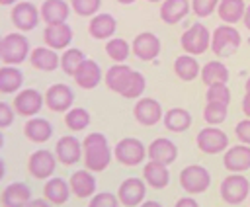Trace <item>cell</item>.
I'll use <instances>...</instances> for the list:
<instances>
[{
	"mask_svg": "<svg viewBox=\"0 0 250 207\" xmlns=\"http://www.w3.org/2000/svg\"><path fill=\"white\" fill-rule=\"evenodd\" d=\"M70 8L64 0H45L41 4V20L49 25V23H62L66 21L68 14H70Z\"/></svg>",
	"mask_w": 250,
	"mask_h": 207,
	"instance_id": "83f0119b",
	"label": "cell"
},
{
	"mask_svg": "<svg viewBox=\"0 0 250 207\" xmlns=\"http://www.w3.org/2000/svg\"><path fill=\"white\" fill-rule=\"evenodd\" d=\"M43 193L49 199V203L62 205V203L68 201L72 189H70V184L66 180H62V178H49L47 184H45V187H43Z\"/></svg>",
	"mask_w": 250,
	"mask_h": 207,
	"instance_id": "f1b7e54d",
	"label": "cell"
},
{
	"mask_svg": "<svg viewBox=\"0 0 250 207\" xmlns=\"http://www.w3.org/2000/svg\"><path fill=\"white\" fill-rule=\"evenodd\" d=\"M64 125L70 131H84L90 125V113L84 107H70L64 115Z\"/></svg>",
	"mask_w": 250,
	"mask_h": 207,
	"instance_id": "8d00e7d4",
	"label": "cell"
},
{
	"mask_svg": "<svg viewBox=\"0 0 250 207\" xmlns=\"http://www.w3.org/2000/svg\"><path fill=\"white\" fill-rule=\"evenodd\" d=\"M133 115H135L137 123H141L145 127H152L164 117L162 105L154 98H139V102L133 107Z\"/></svg>",
	"mask_w": 250,
	"mask_h": 207,
	"instance_id": "9a60e30c",
	"label": "cell"
},
{
	"mask_svg": "<svg viewBox=\"0 0 250 207\" xmlns=\"http://www.w3.org/2000/svg\"><path fill=\"white\" fill-rule=\"evenodd\" d=\"M29 62L37 70L53 72V70H57V66H61V57L57 55V49H51L49 45L47 47H35L29 53Z\"/></svg>",
	"mask_w": 250,
	"mask_h": 207,
	"instance_id": "ffe728a7",
	"label": "cell"
},
{
	"mask_svg": "<svg viewBox=\"0 0 250 207\" xmlns=\"http://www.w3.org/2000/svg\"><path fill=\"white\" fill-rule=\"evenodd\" d=\"M23 84L21 70L16 68V64H4L0 68V92L2 94H16Z\"/></svg>",
	"mask_w": 250,
	"mask_h": 207,
	"instance_id": "1f68e13d",
	"label": "cell"
},
{
	"mask_svg": "<svg viewBox=\"0 0 250 207\" xmlns=\"http://www.w3.org/2000/svg\"><path fill=\"white\" fill-rule=\"evenodd\" d=\"M146 156L150 160H156V162H162V164H172L178 158V146L170 139L158 137L146 146Z\"/></svg>",
	"mask_w": 250,
	"mask_h": 207,
	"instance_id": "d6986e66",
	"label": "cell"
},
{
	"mask_svg": "<svg viewBox=\"0 0 250 207\" xmlns=\"http://www.w3.org/2000/svg\"><path fill=\"white\" fill-rule=\"evenodd\" d=\"M195 145L205 154H219V152L229 148V135L225 131H221L219 127L209 125V127H203L197 133Z\"/></svg>",
	"mask_w": 250,
	"mask_h": 207,
	"instance_id": "ba28073f",
	"label": "cell"
},
{
	"mask_svg": "<svg viewBox=\"0 0 250 207\" xmlns=\"http://www.w3.org/2000/svg\"><path fill=\"white\" fill-rule=\"evenodd\" d=\"M131 47H129V43L125 41V39H121V37H113V39H109L107 43H105V53H107V57L109 59H113L115 62H125L127 61V57L131 55Z\"/></svg>",
	"mask_w": 250,
	"mask_h": 207,
	"instance_id": "74e56055",
	"label": "cell"
},
{
	"mask_svg": "<svg viewBox=\"0 0 250 207\" xmlns=\"http://www.w3.org/2000/svg\"><path fill=\"white\" fill-rule=\"evenodd\" d=\"M217 12H219V18L225 21V23H236L244 18V12H246V2L244 0H221L219 6H217Z\"/></svg>",
	"mask_w": 250,
	"mask_h": 207,
	"instance_id": "d6a6232c",
	"label": "cell"
},
{
	"mask_svg": "<svg viewBox=\"0 0 250 207\" xmlns=\"http://www.w3.org/2000/svg\"><path fill=\"white\" fill-rule=\"evenodd\" d=\"M201 80L205 86L215 82H227L229 80V68L221 61H209L201 68Z\"/></svg>",
	"mask_w": 250,
	"mask_h": 207,
	"instance_id": "e575fe53",
	"label": "cell"
},
{
	"mask_svg": "<svg viewBox=\"0 0 250 207\" xmlns=\"http://www.w3.org/2000/svg\"><path fill=\"white\" fill-rule=\"evenodd\" d=\"M162 121H164V127L168 131H172V133H184L191 125V113L188 109H184V107H172V109H168L164 113Z\"/></svg>",
	"mask_w": 250,
	"mask_h": 207,
	"instance_id": "4dcf8cb0",
	"label": "cell"
},
{
	"mask_svg": "<svg viewBox=\"0 0 250 207\" xmlns=\"http://www.w3.org/2000/svg\"><path fill=\"white\" fill-rule=\"evenodd\" d=\"M45 104L55 113L68 111L72 107V104H74V92L66 84H53L45 92Z\"/></svg>",
	"mask_w": 250,
	"mask_h": 207,
	"instance_id": "5bb4252c",
	"label": "cell"
},
{
	"mask_svg": "<svg viewBox=\"0 0 250 207\" xmlns=\"http://www.w3.org/2000/svg\"><path fill=\"white\" fill-rule=\"evenodd\" d=\"M176 205H178V207H186V205H188V207H197L199 203H197L193 197H182V199L176 201Z\"/></svg>",
	"mask_w": 250,
	"mask_h": 207,
	"instance_id": "7dc6e473",
	"label": "cell"
},
{
	"mask_svg": "<svg viewBox=\"0 0 250 207\" xmlns=\"http://www.w3.org/2000/svg\"><path fill=\"white\" fill-rule=\"evenodd\" d=\"M115 2H119V4H133V2H137V0H115Z\"/></svg>",
	"mask_w": 250,
	"mask_h": 207,
	"instance_id": "db71d44e",
	"label": "cell"
},
{
	"mask_svg": "<svg viewBox=\"0 0 250 207\" xmlns=\"http://www.w3.org/2000/svg\"><path fill=\"white\" fill-rule=\"evenodd\" d=\"M234 133H236V137H238L244 145H250V117H246V119L238 121V123H236Z\"/></svg>",
	"mask_w": 250,
	"mask_h": 207,
	"instance_id": "bcb514c9",
	"label": "cell"
},
{
	"mask_svg": "<svg viewBox=\"0 0 250 207\" xmlns=\"http://www.w3.org/2000/svg\"><path fill=\"white\" fill-rule=\"evenodd\" d=\"M57 154H53L51 150H47V148H39V150H35L31 156H29V160H27V170H29V174L33 176V178H37V180H49L51 176H53V172H55V168H57Z\"/></svg>",
	"mask_w": 250,
	"mask_h": 207,
	"instance_id": "30bf717a",
	"label": "cell"
},
{
	"mask_svg": "<svg viewBox=\"0 0 250 207\" xmlns=\"http://www.w3.org/2000/svg\"><path fill=\"white\" fill-rule=\"evenodd\" d=\"M29 41L21 33H8L0 43V59L4 64H21L29 59Z\"/></svg>",
	"mask_w": 250,
	"mask_h": 207,
	"instance_id": "3957f363",
	"label": "cell"
},
{
	"mask_svg": "<svg viewBox=\"0 0 250 207\" xmlns=\"http://www.w3.org/2000/svg\"><path fill=\"white\" fill-rule=\"evenodd\" d=\"M146 182L145 178H127L121 182L119 189H117V197L121 201V205L125 207H135V205H141L145 201V195H146Z\"/></svg>",
	"mask_w": 250,
	"mask_h": 207,
	"instance_id": "8fae6325",
	"label": "cell"
},
{
	"mask_svg": "<svg viewBox=\"0 0 250 207\" xmlns=\"http://www.w3.org/2000/svg\"><path fill=\"white\" fill-rule=\"evenodd\" d=\"M47 201H49L47 197H45V199H31L29 205H47Z\"/></svg>",
	"mask_w": 250,
	"mask_h": 207,
	"instance_id": "f907efd6",
	"label": "cell"
},
{
	"mask_svg": "<svg viewBox=\"0 0 250 207\" xmlns=\"http://www.w3.org/2000/svg\"><path fill=\"white\" fill-rule=\"evenodd\" d=\"M180 45L189 55H203L211 49V31L203 23H191L180 37Z\"/></svg>",
	"mask_w": 250,
	"mask_h": 207,
	"instance_id": "5b68a950",
	"label": "cell"
},
{
	"mask_svg": "<svg viewBox=\"0 0 250 207\" xmlns=\"http://www.w3.org/2000/svg\"><path fill=\"white\" fill-rule=\"evenodd\" d=\"M31 201V189L25 182H12L2 189L0 203L4 207H23Z\"/></svg>",
	"mask_w": 250,
	"mask_h": 207,
	"instance_id": "e0dca14e",
	"label": "cell"
},
{
	"mask_svg": "<svg viewBox=\"0 0 250 207\" xmlns=\"http://www.w3.org/2000/svg\"><path fill=\"white\" fill-rule=\"evenodd\" d=\"M23 135L27 141L41 145L53 137V125L43 117H31L23 125Z\"/></svg>",
	"mask_w": 250,
	"mask_h": 207,
	"instance_id": "d4e9b609",
	"label": "cell"
},
{
	"mask_svg": "<svg viewBox=\"0 0 250 207\" xmlns=\"http://www.w3.org/2000/svg\"><path fill=\"white\" fill-rule=\"evenodd\" d=\"M246 92H250V76H248V80H246Z\"/></svg>",
	"mask_w": 250,
	"mask_h": 207,
	"instance_id": "11a10c76",
	"label": "cell"
},
{
	"mask_svg": "<svg viewBox=\"0 0 250 207\" xmlns=\"http://www.w3.org/2000/svg\"><path fill=\"white\" fill-rule=\"evenodd\" d=\"M84 61H86V57H84V53H82L80 49H66V51L62 53V57H61V68H62L64 74L74 76L76 70H78V66H80Z\"/></svg>",
	"mask_w": 250,
	"mask_h": 207,
	"instance_id": "f35d334b",
	"label": "cell"
},
{
	"mask_svg": "<svg viewBox=\"0 0 250 207\" xmlns=\"http://www.w3.org/2000/svg\"><path fill=\"white\" fill-rule=\"evenodd\" d=\"M121 201L117 195L109 193V191H102V193H94V197L90 199V207H117Z\"/></svg>",
	"mask_w": 250,
	"mask_h": 207,
	"instance_id": "ee69618b",
	"label": "cell"
},
{
	"mask_svg": "<svg viewBox=\"0 0 250 207\" xmlns=\"http://www.w3.org/2000/svg\"><path fill=\"white\" fill-rule=\"evenodd\" d=\"M143 178L145 182L154 187V189H164L170 184V172H168V164L150 160L148 164H145L143 168Z\"/></svg>",
	"mask_w": 250,
	"mask_h": 207,
	"instance_id": "484cf974",
	"label": "cell"
},
{
	"mask_svg": "<svg viewBox=\"0 0 250 207\" xmlns=\"http://www.w3.org/2000/svg\"><path fill=\"white\" fill-rule=\"evenodd\" d=\"M219 191H221V197L225 203L240 205L250 197V182L240 172H230V176H227L221 182Z\"/></svg>",
	"mask_w": 250,
	"mask_h": 207,
	"instance_id": "277c9868",
	"label": "cell"
},
{
	"mask_svg": "<svg viewBox=\"0 0 250 207\" xmlns=\"http://www.w3.org/2000/svg\"><path fill=\"white\" fill-rule=\"evenodd\" d=\"M2 6H12V4H18V0H0Z\"/></svg>",
	"mask_w": 250,
	"mask_h": 207,
	"instance_id": "f5cc1de1",
	"label": "cell"
},
{
	"mask_svg": "<svg viewBox=\"0 0 250 207\" xmlns=\"http://www.w3.org/2000/svg\"><path fill=\"white\" fill-rule=\"evenodd\" d=\"M209 184H211V174L207 168L199 164H189L180 172V186L189 195L203 193L209 187Z\"/></svg>",
	"mask_w": 250,
	"mask_h": 207,
	"instance_id": "52a82bcc",
	"label": "cell"
},
{
	"mask_svg": "<svg viewBox=\"0 0 250 207\" xmlns=\"http://www.w3.org/2000/svg\"><path fill=\"white\" fill-rule=\"evenodd\" d=\"M131 70H133L131 66H127V64H123V62H115V64L105 72V76H104L105 86H107L111 92L119 94L121 88H123V84H125V80L129 78Z\"/></svg>",
	"mask_w": 250,
	"mask_h": 207,
	"instance_id": "836d02e7",
	"label": "cell"
},
{
	"mask_svg": "<svg viewBox=\"0 0 250 207\" xmlns=\"http://www.w3.org/2000/svg\"><path fill=\"white\" fill-rule=\"evenodd\" d=\"M117 29V21L111 14H96L88 23V33L94 39H109Z\"/></svg>",
	"mask_w": 250,
	"mask_h": 207,
	"instance_id": "4316f807",
	"label": "cell"
},
{
	"mask_svg": "<svg viewBox=\"0 0 250 207\" xmlns=\"http://www.w3.org/2000/svg\"><path fill=\"white\" fill-rule=\"evenodd\" d=\"M146 2H162V0H146Z\"/></svg>",
	"mask_w": 250,
	"mask_h": 207,
	"instance_id": "9f6ffc18",
	"label": "cell"
},
{
	"mask_svg": "<svg viewBox=\"0 0 250 207\" xmlns=\"http://www.w3.org/2000/svg\"><path fill=\"white\" fill-rule=\"evenodd\" d=\"M10 18L20 31H31L41 20V10H37V6L31 2H18L12 8Z\"/></svg>",
	"mask_w": 250,
	"mask_h": 207,
	"instance_id": "7c38bea8",
	"label": "cell"
},
{
	"mask_svg": "<svg viewBox=\"0 0 250 207\" xmlns=\"http://www.w3.org/2000/svg\"><path fill=\"white\" fill-rule=\"evenodd\" d=\"M221 0H191V10L199 18H209L213 12H217Z\"/></svg>",
	"mask_w": 250,
	"mask_h": 207,
	"instance_id": "7bdbcfd3",
	"label": "cell"
},
{
	"mask_svg": "<svg viewBox=\"0 0 250 207\" xmlns=\"http://www.w3.org/2000/svg\"><path fill=\"white\" fill-rule=\"evenodd\" d=\"M68 184H70V189H72V193L78 197V199H86V197H92L94 193H96V178H94V174H92V170H78V172H74L72 176H70V180H68Z\"/></svg>",
	"mask_w": 250,
	"mask_h": 207,
	"instance_id": "7402d4cb",
	"label": "cell"
},
{
	"mask_svg": "<svg viewBox=\"0 0 250 207\" xmlns=\"http://www.w3.org/2000/svg\"><path fill=\"white\" fill-rule=\"evenodd\" d=\"M143 205H146V207H160L158 201H143Z\"/></svg>",
	"mask_w": 250,
	"mask_h": 207,
	"instance_id": "816d5d0a",
	"label": "cell"
},
{
	"mask_svg": "<svg viewBox=\"0 0 250 207\" xmlns=\"http://www.w3.org/2000/svg\"><path fill=\"white\" fill-rule=\"evenodd\" d=\"M113 156L123 166H137L143 164L146 156V146L135 137H125L113 146Z\"/></svg>",
	"mask_w": 250,
	"mask_h": 207,
	"instance_id": "8992f818",
	"label": "cell"
},
{
	"mask_svg": "<svg viewBox=\"0 0 250 207\" xmlns=\"http://www.w3.org/2000/svg\"><path fill=\"white\" fill-rule=\"evenodd\" d=\"M72 78H74V82H76L82 90H92V88H96V86L102 82V68H100V64H98L96 61L86 59V61L78 66V70H76V74H74Z\"/></svg>",
	"mask_w": 250,
	"mask_h": 207,
	"instance_id": "44dd1931",
	"label": "cell"
},
{
	"mask_svg": "<svg viewBox=\"0 0 250 207\" xmlns=\"http://www.w3.org/2000/svg\"><path fill=\"white\" fill-rule=\"evenodd\" d=\"M240 43H242V37H240L238 29L230 23H223L211 33V51L217 57L234 55L238 51Z\"/></svg>",
	"mask_w": 250,
	"mask_h": 207,
	"instance_id": "7a4b0ae2",
	"label": "cell"
},
{
	"mask_svg": "<svg viewBox=\"0 0 250 207\" xmlns=\"http://www.w3.org/2000/svg\"><path fill=\"white\" fill-rule=\"evenodd\" d=\"M14 117H16L14 105H10L8 102H2L0 104V129H8L14 123Z\"/></svg>",
	"mask_w": 250,
	"mask_h": 207,
	"instance_id": "f6af8a7d",
	"label": "cell"
},
{
	"mask_svg": "<svg viewBox=\"0 0 250 207\" xmlns=\"http://www.w3.org/2000/svg\"><path fill=\"white\" fill-rule=\"evenodd\" d=\"M227 104H219V102H207L205 109H203V119L209 125H219L227 119Z\"/></svg>",
	"mask_w": 250,
	"mask_h": 207,
	"instance_id": "ab89813d",
	"label": "cell"
},
{
	"mask_svg": "<svg viewBox=\"0 0 250 207\" xmlns=\"http://www.w3.org/2000/svg\"><path fill=\"white\" fill-rule=\"evenodd\" d=\"M242 23H244V27L250 31V6H246V12H244V18H242Z\"/></svg>",
	"mask_w": 250,
	"mask_h": 207,
	"instance_id": "681fc988",
	"label": "cell"
},
{
	"mask_svg": "<svg viewBox=\"0 0 250 207\" xmlns=\"http://www.w3.org/2000/svg\"><path fill=\"white\" fill-rule=\"evenodd\" d=\"M131 49H133V55L139 61L148 62V61H154L160 55V39L152 31H143L133 39Z\"/></svg>",
	"mask_w": 250,
	"mask_h": 207,
	"instance_id": "4fadbf2b",
	"label": "cell"
},
{
	"mask_svg": "<svg viewBox=\"0 0 250 207\" xmlns=\"http://www.w3.org/2000/svg\"><path fill=\"white\" fill-rule=\"evenodd\" d=\"M223 164L229 172H246L250 168V145H234L227 148Z\"/></svg>",
	"mask_w": 250,
	"mask_h": 207,
	"instance_id": "ac0fdd59",
	"label": "cell"
},
{
	"mask_svg": "<svg viewBox=\"0 0 250 207\" xmlns=\"http://www.w3.org/2000/svg\"><path fill=\"white\" fill-rule=\"evenodd\" d=\"M70 6L78 16L92 18V16L98 14V10L102 6V0H70Z\"/></svg>",
	"mask_w": 250,
	"mask_h": 207,
	"instance_id": "b9f144b4",
	"label": "cell"
},
{
	"mask_svg": "<svg viewBox=\"0 0 250 207\" xmlns=\"http://www.w3.org/2000/svg\"><path fill=\"white\" fill-rule=\"evenodd\" d=\"M242 111L246 117H250V92H246L242 98Z\"/></svg>",
	"mask_w": 250,
	"mask_h": 207,
	"instance_id": "c3c4849f",
	"label": "cell"
},
{
	"mask_svg": "<svg viewBox=\"0 0 250 207\" xmlns=\"http://www.w3.org/2000/svg\"><path fill=\"white\" fill-rule=\"evenodd\" d=\"M55 154H57L59 162H62L64 166L78 164V160L84 156L82 141H78V139L72 137V135H64V137H61V139L57 141Z\"/></svg>",
	"mask_w": 250,
	"mask_h": 207,
	"instance_id": "2e32d148",
	"label": "cell"
},
{
	"mask_svg": "<svg viewBox=\"0 0 250 207\" xmlns=\"http://www.w3.org/2000/svg\"><path fill=\"white\" fill-rule=\"evenodd\" d=\"M45 43L51 47V49H66L72 41V29L68 23H49L45 27Z\"/></svg>",
	"mask_w": 250,
	"mask_h": 207,
	"instance_id": "cb8c5ba5",
	"label": "cell"
},
{
	"mask_svg": "<svg viewBox=\"0 0 250 207\" xmlns=\"http://www.w3.org/2000/svg\"><path fill=\"white\" fill-rule=\"evenodd\" d=\"M82 146H84V166L92 172H104L111 158H113V152L109 148V143L105 139L104 133H90L84 137L82 141Z\"/></svg>",
	"mask_w": 250,
	"mask_h": 207,
	"instance_id": "6da1fadb",
	"label": "cell"
},
{
	"mask_svg": "<svg viewBox=\"0 0 250 207\" xmlns=\"http://www.w3.org/2000/svg\"><path fill=\"white\" fill-rule=\"evenodd\" d=\"M189 10H191V2L188 0H162L160 20L168 25H176L189 14Z\"/></svg>",
	"mask_w": 250,
	"mask_h": 207,
	"instance_id": "603a6c76",
	"label": "cell"
},
{
	"mask_svg": "<svg viewBox=\"0 0 250 207\" xmlns=\"http://www.w3.org/2000/svg\"><path fill=\"white\" fill-rule=\"evenodd\" d=\"M45 104V96L35 90V88H25V90H20L14 98V109L18 115L21 117H33L41 111Z\"/></svg>",
	"mask_w": 250,
	"mask_h": 207,
	"instance_id": "9c48e42d",
	"label": "cell"
},
{
	"mask_svg": "<svg viewBox=\"0 0 250 207\" xmlns=\"http://www.w3.org/2000/svg\"><path fill=\"white\" fill-rule=\"evenodd\" d=\"M145 86H146L145 76H143L139 70H131V74H129V78L125 80V84H123L119 96L127 98V100H137V98H141V94L145 92Z\"/></svg>",
	"mask_w": 250,
	"mask_h": 207,
	"instance_id": "d590c367",
	"label": "cell"
},
{
	"mask_svg": "<svg viewBox=\"0 0 250 207\" xmlns=\"http://www.w3.org/2000/svg\"><path fill=\"white\" fill-rule=\"evenodd\" d=\"M207 102H219V104H230V90L227 86V82H215L209 84L207 92H205Z\"/></svg>",
	"mask_w": 250,
	"mask_h": 207,
	"instance_id": "60d3db41",
	"label": "cell"
},
{
	"mask_svg": "<svg viewBox=\"0 0 250 207\" xmlns=\"http://www.w3.org/2000/svg\"><path fill=\"white\" fill-rule=\"evenodd\" d=\"M174 72H176V76L180 80L191 82L197 76H201V66H199V62H197V59L193 55L186 53V55L176 57V61H174Z\"/></svg>",
	"mask_w": 250,
	"mask_h": 207,
	"instance_id": "f546056e",
	"label": "cell"
}]
</instances>
